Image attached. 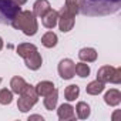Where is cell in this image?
Listing matches in <instances>:
<instances>
[{
	"instance_id": "obj_21",
	"label": "cell",
	"mask_w": 121,
	"mask_h": 121,
	"mask_svg": "<svg viewBox=\"0 0 121 121\" xmlns=\"http://www.w3.org/2000/svg\"><path fill=\"white\" fill-rule=\"evenodd\" d=\"M34 50H37V47L34 44H31V43H20L17 46V48H16V51H17V54L20 57H26L27 54H30Z\"/></svg>"
},
{
	"instance_id": "obj_13",
	"label": "cell",
	"mask_w": 121,
	"mask_h": 121,
	"mask_svg": "<svg viewBox=\"0 0 121 121\" xmlns=\"http://www.w3.org/2000/svg\"><path fill=\"white\" fill-rule=\"evenodd\" d=\"M78 58L84 63H93L97 60V51L93 47H84L78 51Z\"/></svg>"
},
{
	"instance_id": "obj_11",
	"label": "cell",
	"mask_w": 121,
	"mask_h": 121,
	"mask_svg": "<svg viewBox=\"0 0 121 121\" xmlns=\"http://www.w3.org/2000/svg\"><path fill=\"white\" fill-rule=\"evenodd\" d=\"M104 103L110 107H117L121 103V93L117 88H111L104 95Z\"/></svg>"
},
{
	"instance_id": "obj_6",
	"label": "cell",
	"mask_w": 121,
	"mask_h": 121,
	"mask_svg": "<svg viewBox=\"0 0 121 121\" xmlns=\"http://www.w3.org/2000/svg\"><path fill=\"white\" fill-rule=\"evenodd\" d=\"M58 76L63 80H71L76 76V64L71 58H63L58 63Z\"/></svg>"
},
{
	"instance_id": "obj_5",
	"label": "cell",
	"mask_w": 121,
	"mask_h": 121,
	"mask_svg": "<svg viewBox=\"0 0 121 121\" xmlns=\"http://www.w3.org/2000/svg\"><path fill=\"white\" fill-rule=\"evenodd\" d=\"M20 10V6L13 0H0V23H12V20Z\"/></svg>"
},
{
	"instance_id": "obj_18",
	"label": "cell",
	"mask_w": 121,
	"mask_h": 121,
	"mask_svg": "<svg viewBox=\"0 0 121 121\" xmlns=\"http://www.w3.org/2000/svg\"><path fill=\"white\" fill-rule=\"evenodd\" d=\"M104 88H105V84L104 83H101L98 80H94V81L88 83V86L86 87V91L90 95H98V94H101L104 91Z\"/></svg>"
},
{
	"instance_id": "obj_12",
	"label": "cell",
	"mask_w": 121,
	"mask_h": 121,
	"mask_svg": "<svg viewBox=\"0 0 121 121\" xmlns=\"http://www.w3.org/2000/svg\"><path fill=\"white\" fill-rule=\"evenodd\" d=\"M41 19H43V26H44L46 29H54V27L57 26V22H58V12L51 9V10L47 12Z\"/></svg>"
},
{
	"instance_id": "obj_25",
	"label": "cell",
	"mask_w": 121,
	"mask_h": 121,
	"mask_svg": "<svg viewBox=\"0 0 121 121\" xmlns=\"http://www.w3.org/2000/svg\"><path fill=\"white\" fill-rule=\"evenodd\" d=\"M31 120H40V121H43V117H41V115L34 114V115H30V117H29V121H31Z\"/></svg>"
},
{
	"instance_id": "obj_17",
	"label": "cell",
	"mask_w": 121,
	"mask_h": 121,
	"mask_svg": "<svg viewBox=\"0 0 121 121\" xmlns=\"http://www.w3.org/2000/svg\"><path fill=\"white\" fill-rule=\"evenodd\" d=\"M57 41H58V37H57V34L53 33V31H47V33H44L43 37H41V44H43L46 48H53V47H56V46H57Z\"/></svg>"
},
{
	"instance_id": "obj_3",
	"label": "cell",
	"mask_w": 121,
	"mask_h": 121,
	"mask_svg": "<svg viewBox=\"0 0 121 121\" xmlns=\"http://www.w3.org/2000/svg\"><path fill=\"white\" fill-rule=\"evenodd\" d=\"M39 101V94L36 91V87L31 84H27L26 88L23 90V93L20 94V98L17 101V107L22 112H27L29 110H31Z\"/></svg>"
},
{
	"instance_id": "obj_27",
	"label": "cell",
	"mask_w": 121,
	"mask_h": 121,
	"mask_svg": "<svg viewBox=\"0 0 121 121\" xmlns=\"http://www.w3.org/2000/svg\"><path fill=\"white\" fill-rule=\"evenodd\" d=\"M2 48H3V39L0 37V51H2Z\"/></svg>"
},
{
	"instance_id": "obj_14",
	"label": "cell",
	"mask_w": 121,
	"mask_h": 121,
	"mask_svg": "<svg viewBox=\"0 0 121 121\" xmlns=\"http://www.w3.org/2000/svg\"><path fill=\"white\" fill-rule=\"evenodd\" d=\"M26 86H27V83H26V80L23 78V77H19V76H14L12 80H10V87H12V91H13V94H22L23 93V90L26 88Z\"/></svg>"
},
{
	"instance_id": "obj_10",
	"label": "cell",
	"mask_w": 121,
	"mask_h": 121,
	"mask_svg": "<svg viewBox=\"0 0 121 121\" xmlns=\"http://www.w3.org/2000/svg\"><path fill=\"white\" fill-rule=\"evenodd\" d=\"M50 10H51V6H50L48 0H36L34 4H33V14L36 17H40L41 19Z\"/></svg>"
},
{
	"instance_id": "obj_22",
	"label": "cell",
	"mask_w": 121,
	"mask_h": 121,
	"mask_svg": "<svg viewBox=\"0 0 121 121\" xmlns=\"http://www.w3.org/2000/svg\"><path fill=\"white\" fill-rule=\"evenodd\" d=\"M90 66L87 64V63H84V61H81V63H77L76 64V74L78 76V77H81V78H86V77H88L90 76Z\"/></svg>"
},
{
	"instance_id": "obj_9",
	"label": "cell",
	"mask_w": 121,
	"mask_h": 121,
	"mask_svg": "<svg viewBox=\"0 0 121 121\" xmlns=\"http://www.w3.org/2000/svg\"><path fill=\"white\" fill-rule=\"evenodd\" d=\"M57 115H58V120H61V121L74 120L76 118L74 107L71 104H61L58 107V110H57Z\"/></svg>"
},
{
	"instance_id": "obj_7",
	"label": "cell",
	"mask_w": 121,
	"mask_h": 121,
	"mask_svg": "<svg viewBox=\"0 0 121 121\" xmlns=\"http://www.w3.org/2000/svg\"><path fill=\"white\" fill-rule=\"evenodd\" d=\"M74 17L76 16L71 14L66 7H63L58 12V22H57V24H58L60 30H61L63 33H69L70 30H73V27H74Z\"/></svg>"
},
{
	"instance_id": "obj_2",
	"label": "cell",
	"mask_w": 121,
	"mask_h": 121,
	"mask_svg": "<svg viewBox=\"0 0 121 121\" xmlns=\"http://www.w3.org/2000/svg\"><path fill=\"white\" fill-rule=\"evenodd\" d=\"M16 30H22L26 36H34L39 30V23L33 12L30 10H20L10 23Z\"/></svg>"
},
{
	"instance_id": "obj_1",
	"label": "cell",
	"mask_w": 121,
	"mask_h": 121,
	"mask_svg": "<svg viewBox=\"0 0 121 121\" xmlns=\"http://www.w3.org/2000/svg\"><path fill=\"white\" fill-rule=\"evenodd\" d=\"M121 0H80V13L84 16H108L120 10Z\"/></svg>"
},
{
	"instance_id": "obj_23",
	"label": "cell",
	"mask_w": 121,
	"mask_h": 121,
	"mask_svg": "<svg viewBox=\"0 0 121 121\" xmlns=\"http://www.w3.org/2000/svg\"><path fill=\"white\" fill-rule=\"evenodd\" d=\"M13 101V91L7 90V88H2L0 90V104L2 105H9Z\"/></svg>"
},
{
	"instance_id": "obj_4",
	"label": "cell",
	"mask_w": 121,
	"mask_h": 121,
	"mask_svg": "<svg viewBox=\"0 0 121 121\" xmlns=\"http://www.w3.org/2000/svg\"><path fill=\"white\" fill-rule=\"evenodd\" d=\"M97 80L107 84H120L121 83V69L112 66H103L97 71Z\"/></svg>"
},
{
	"instance_id": "obj_26",
	"label": "cell",
	"mask_w": 121,
	"mask_h": 121,
	"mask_svg": "<svg viewBox=\"0 0 121 121\" xmlns=\"http://www.w3.org/2000/svg\"><path fill=\"white\" fill-rule=\"evenodd\" d=\"M14 3H17L19 6H23V4H26L27 3V0H13Z\"/></svg>"
},
{
	"instance_id": "obj_28",
	"label": "cell",
	"mask_w": 121,
	"mask_h": 121,
	"mask_svg": "<svg viewBox=\"0 0 121 121\" xmlns=\"http://www.w3.org/2000/svg\"><path fill=\"white\" fill-rule=\"evenodd\" d=\"M0 83H2V78H0Z\"/></svg>"
},
{
	"instance_id": "obj_15",
	"label": "cell",
	"mask_w": 121,
	"mask_h": 121,
	"mask_svg": "<svg viewBox=\"0 0 121 121\" xmlns=\"http://www.w3.org/2000/svg\"><path fill=\"white\" fill-rule=\"evenodd\" d=\"M57 101H58V91L54 88L50 94H47V95L44 97V107H46V110H48V111L56 110Z\"/></svg>"
},
{
	"instance_id": "obj_20",
	"label": "cell",
	"mask_w": 121,
	"mask_h": 121,
	"mask_svg": "<svg viewBox=\"0 0 121 121\" xmlns=\"http://www.w3.org/2000/svg\"><path fill=\"white\" fill-rule=\"evenodd\" d=\"M78 95H80V87H78L77 84H70V86L66 87V90H64V97H66V100H67L69 103L76 101V98H78Z\"/></svg>"
},
{
	"instance_id": "obj_19",
	"label": "cell",
	"mask_w": 121,
	"mask_h": 121,
	"mask_svg": "<svg viewBox=\"0 0 121 121\" xmlns=\"http://www.w3.org/2000/svg\"><path fill=\"white\" fill-rule=\"evenodd\" d=\"M74 110H76V114H77V117L80 120H87L90 117V114H91L90 105L87 103H84V101H78Z\"/></svg>"
},
{
	"instance_id": "obj_16",
	"label": "cell",
	"mask_w": 121,
	"mask_h": 121,
	"mask_svg": "<svg viewBox=\"0 0 121 121\" xmlns=\"http://www.w3.org/2000/svg\"><path fill=\"white\" fill-rule=\"evenodd\" d=\"M34 87H36V91H37L39 97H46L47 94H50L54 90V84L51 81H47V80L37 83V86H34Z\"/></svg>"
},
{
	"instance_id": "obj_24",
	"label": "cell",
	"mask_w": 121,
	"mask_h": 121,
	"mask_svg": "<svg viewBox=\"0 0 121 121\" xmlns=\"http://www.w3.org/2000/svg\"><path fill=\"white\" fill-rule=\"evenodd\" d=\"M64 7L71 13V14H77L80 13V0H66Z\"/></svg>"
},
{
	"instance_id": "obj_8",
	"label": "cell",
	"mask_w": 121,
	"mask_h": 121,
	"mask_svg": "<svg viewBox=\"0 0 121 121\" xmlns=\"http://www.w3.org/2000/svg\"><path fill=\"white\" fill-rule=\"evenodd\" d=\"M23 58H24L26 67L30 69V70H33V71L39 70V69L41 67V64H43V58H41V54L39 53V50L31 51L30 54H27V56L23 57Z\"/></svg>"
}]
</instances>
